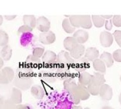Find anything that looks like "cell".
I'll return each mask as SVG.
<instances>
[{"label": "cell", "mask_w": 121, "mask_h": 109, "mask_svg": "<svg viewBox=\"0 0 121 109\" xmlns=\"http://www.w3.org/2000/svg\"><path fill=\"white\" fill-rule=\"evenodd\" d=\"M74 61L75 60L71 57L70 53L67 51H61L57 55L56 63L60 67L69 69L71 66L73 65Z\"/></svg>", "instance_id": "cell-1"}, {"label": "cell", "mask_w": 121, "mask_h": 109, "mask_svg": "<svg viewBox=\"0 0 121 109\" xmlns=\"http://www.w3.org/2000/svg\"><path fill=\"white\" fill-rule=\"evenodd\" d=\"M64 88L69 93L71 98L73 101V102L78 104L80 102V100L78 99L77 96V85L76 82L72 79H68L64 81Z\"/></svg>", "instance_id": "cell-2"}, {"label": "cell", "mask_w": 121, "mask_h": 109, "mask_svg": "<svg viewBox=\"0 0 121 109\" xmlns=\"http://www.w3.org/2000/svg\"><path fill=\"white\" fill-rule=\"evenodd\" d=\"M16 72L17 76L24 79H30L33 75L31 68L26 64L19 66L17 69Z\"/></svg>", "instance_id": "cell-3"}, {"label": "cell", "mask_w": 121, "mask_h": 109, "mask_svg": "<svg viewBox=\"0 0 121 109\" xmlns=\"http://www.w3.org/2000/svg\"><path fill=\"white\" fill-rule=\"evenodd\" d=\"M56 40L55 34L52 31H49L47 32H41L39 35V40L43 44L45 45L51 44Z\"/></svg>", "instance_id": "cell-4"}, {"label": "cell", "mask_w": 121, "mask_h": 109, "mask_svg": "<svg viewBox=\"0 0 121 109\" xmlns=\"http://www.w3.org/2000/svg\"><path fill=\"white\" fill-rule=\"evenodd\" d=\"M74 69L78 72H83L90 67V63L84 57L75 60L74 64L73 65Z\"/></svg>", "instance_id": "cell-5"}, {"label": "cell", "mask_w": 121, "mask_h": 109, "mask_svg": "<svg viewBox=\"0 0 121 109\" xmlns=\"http://www.w3.org/2000/svg\"><path fill=\"white\" fill-rule=\"evenodd\" d=\"M36 27L41 32L50 31L51 22L48 19L44 16H40L36 19Z\"/></svg>", "instance_id": "cell-6"}, {"label": "cell", "mask_w": 121, "mask_h": 109, "mask_svg": "<svg viewBox=\"0 0 121 109\" xmlns=\"http://www.w3.org/2000/svg\"><path fill=\"white\" fill-rule=\"evenodd\" d=\"M99 40L102 46L108 48L112 45L113 42V37L111 33L107 31H103L100 34Z\"/></svg>", "instance_id": "cell-7"}, {"label": "cell", "mask_w": 121, "mask_h": 109, "mask_svg": "<svg viewBox=\"0 0 121 109\" xmlns=\"http://www.w3.org/2000/svg\"><path fill=\"white\" fill-rule=\"evenodd\" d=\"M99 95L103 100H110L113 96L112 89L109 85L104 84L100 86Z\"/></svg>", "instance_id": "cell-8"}, {"label": "cell", "mask_w": 121, "mask_h": 109, "mask_svg": "<svg viewBox=\"0 0 121 109\" xmlns=\"http://www.w3.org/2000/svg\"><path fill=\"white\" fill-rule=\"evenodd\" d=\"M57 55L54 52L48 50L44 52L42 57L43 63L46 65H52L56 63Z\"/></svg>", "instance_id": "cell-9"}, {"label": "cell", "mask_w": 121, "mask_h": 109, "mask_svg": "<svg viewBox=\"0 0 121 109\" xmlns=\"http://www.w3.org/2000/svg\"><path fill=\"white\" fill-rule=\"evenodd\" d=\"M73 37L77 41L78 44H83L85 43L89 39V34L87 31L84 30L79 29L76 31Z\"/></svg>", "instance_id": "cell-10"}, {"label": "cell", "mask_w": 121, "mask_h": 109, "mask_svg": "<svg viewBox=\"0 0 121 109\" xmlns=\"http://www.w3.org/2000/svg\"><path fill=\"white\" fill-rule=\"evenodd\" d=\"M90 95L87 87L79 83L77 88V96L78 99L82 100H87L89 98Z\"/></svg>", "instance_id": "cell-11"}, {"label": "cell", "mask_w": 121, "mask_h": 109, "mask_svg": "<svg viewBox=\"0 0 121 109\" xmlns=\"http://www.w3.org/2000/svg\"><path fill=\"white\" fill-rule=\"evenodd\" d=\"M85 47L82 44H78L70 52V55L73 59L77 60L82 57L85 52Z\"/></svg>", "instance_id": "cell-12"}, {"label": "cell", "mask_w": 121, "mask_h": 109, "mask_svg": "<svg viewBox=\"0 0 121 109\" xmlns=\"http://www.w3.org/2000/svg\"><path fill=\"white\" fill-rule=\"evenodd\" d=\"M99 51L96 48L90 47L86 49L84 57L89 61L93 62L99 57Z\"/></svg>", "instance_id": "cell-13"}, {"label": "cell", "mask_w": 121, "mask_h": 109, "mask_svg": "<svg viewBox=\"0 0 121 109\" xmlns=\"http://www.w3.org/2000/svg\"><path fill=\"white\" fill-rule=\"evenodd\" d=\"M105 82V79L104 74L99 72H95L92 76L90 83L100 87L101 85L104 84Z\"/></svg>", "instance_id": "cell-14"}, {"label": "cell", "mask_w": 121, "mask_h": 109, "mask_svg": "<svg viewBox=\"0 0 121 109\" xmlns=\"http://www.w3.org/2000/svg\"><path fill=\"white\" fill-rule=\"evenodd\" d=\"M78 43L73 36H68L64 40L63 44L65 49L71 52L78 44Z\"/></svg>", "instance_id": "cell-15"}, {"label": "cell", "mask_w": 121, "mask_h": 109, "mask_svg": "<svg viewBox=\"0 0 121 109\" xmlns=\"http://www.w3.org/2000/svg\"><path fill=\"white\" fill-rule=\"evenodd\" d=\"M26 64L32 69L35 68L41 65L40 59L37 58L32 54L28 55L26 59Z\"/></svg>", "instance_id": "cell-16"}, {"label": "cell", "mask_w": 121, "mask_h": 109, "mask_svg": "<svg viewBox=\"0 0 121 109\" xmlns=\"http://www.w3.org/2000/svg\"><path fill=\"white\" fill-rule=\"evenodd\" d=\"M34 40V35L31 32L22 34L20 38V43L23 47H27L31 44Z\"/></svg>", "instance_id": "cell-17"}, {"label": "cell", "mask_w": 121, "mask_h": 109, "mask_svg": "<svg viewBox=\"0 0 121 109\" xmlns=\"http://www.w3.org/2000/svg\"><path fill=\"white\" fill-rule=\"evenodd\" d=\"M23 22L24 25H27L32 29L36 26V18L33 15H25L23 17Z\"/></svg>", "instance_id": "cell-18"}, {"label": "cell", "mask_w": 121, "mask_h": 109, "mask_svg": "<svg viewBox=\"0 0 121 109\" xmlns=\"http://www.w3.org/2000/svg\"><path fill=\"white\" fill-rule=\"evenodd\" d=\"M13 50L9 45H7L3 47L1 51V58L4 61H8L10 60L12 56Z\"/></svg>", "instance_id": "cell-19"}, {"label": "cell", "mask_w": 121, "mask_h": 109, "mask_svg": "<svg viewBox=\"0 0 121 109\" xmlns=\"http://www.w3.org/2000/svg\"><path fill=\"white\" fill-rule=\"evenodd\" d=\"M99 59L104 62L105 66H107L108 68L111 67L114 63V60L113 59L112 55L107 52H104L100 55Z\"/></svg>", "instance_id": "cell-20"}, {"label": "cell", "mask_w": 121, "mask_h": 109, "mask_svg": "<svg viewBox=\"0 0 121 109\" xmlns=\"http://www.w3.org/2000/svg\"><path fill=\"white\" fill-rule=\"evenodd\" d=\"M92 76V75L85 71L80 73L79 76V83L84 86L89 85L91 80Z\"/></svg>", "instance_id": "cell-21"}, {"label": "cell", "mask_w": 121, "mask_h": 109, "mask_svg": "<svg viewBox=\"0 0 121 109\" xmlns=\"http://www.w3.org/2000/svg\"><path fill=\"white\" fill-rule=\"evenodd\" d=\"M94 69L97 72L104 74L106 72V66L103 61L100 59H97L92 62Z\"/></svg>", "instance_id": "cell-22"}, {"label": "cell", "mask_w": 121, "mask_h": 109, "mask_svg": "<svg viewBox=\"0 0 121 109\" xmlns=\"http://www.w3.org/2000/svg\"><path fill=\"white\" fill-rule=\"evenodd\" d=\"M14 83L18 87H21L22 86L24 87H29L31 83V79H24L19 77L16 76L14 79Z\"/></svg>", "instance_id": "cell-23"}, {"label": "cell", "mask_w": 121, "mask_h": 109, "mask_svg": "<svg viewBox=\"0 0 121 109\" xmlns=\"http://www.w3.org/2000/svg\"><path fill=\"white\" fill-rule=\"evenodd\" d=\"M92 23L90 15H85L81 16V27L85 29H89L92 27Z\"/></svg>", "instance_id": "cell-24"}, {"label": "cell", "mask_w": 121, "mask_h": 109, "mask_svg": "<svg viewBox=\"0 0 121 109\" xmlns=\"http://www.w3.org/2000/svg\"><path fill=\"white\" fill-rule=\"evenodd\" d=\"M62 27L64 31L69 34L73 33L75 31L76 29L71 25L69 19L68 18H65L63 20Z\"/></svg>", "instance_id": "cell-25"}, {"label": "cell", "mask_w": 121, "mask_h": 109, "mask_svg": "<svg viewBox=\"0 0 121 109\" xmlns=\"http://www.w3.org/2000/svg\"><path fill=\"white\" fill-rule=\"evenodd\" d=\"M3 73L4 74L5 76L8 79L9 81L10 82L13 80L15 78V73L12 68L10 67H5L1 69Z\"/></svg>", "instance_id": "cell-26"}, {"label": "cell", "mask_w": 121, "mask_h": 109, "mask_svg": "<svg viewBox=\"0 0 121 109\" xmlns=\"http://www.w3.org/2000/svg\"><path fill=\"white\" fill-rule=\"evenodd\" d=\"M92 21L94 25L97 28L102 27L104 25L105 20L100 15H92Z\"/></svg>", "instance_id": "cell-27"}, {"label": "cell", "mask_w": 121, "mask_h": 109, "mask_svg": "<svg viewBox=\"0 0 121 109\" xmlns=\"http://www.w3.org/2000/svg\"><path fill=\"white\" fill-rule=\"evenodd\" d=\"M81 15H71L69 17V21L71 25L74 27H81Z\"/></svg>", "instance_id": "cell-28"}, {"label": "cell", "mask_w": 121, "mask_h": 109, "mask_svg": "<svg viewBox=\"0 0 121 109\" xmlns=\"http://www.w3.org/2000/svg\"><path fill=\"white\" fill-rule=\"evenodd\" d=\"M9 37L4 31L0 30V47H4L8 44Z\"/></svg>", "instance_id": "cell-29"}, {"label": "cell", "mask_w": 121, "mask_h": 109, "mask_svg": "<svg viewBox=\"0 0 121 109\" xmlns=\"http://www.w3.org/2000/svg\"><path fill=\"white\" fill-rule=\"evenodd\" d=\"M44 53V48L43 46H37L34 47L32 50V55L35 57L40 59Z\"/></svg>", "instance_id": "cell-30"}, {"label": "cell", "mask_w": 121, "mask_h": 109, "mask_svg": "<svg viewBox=\"0 0 121 109\" xmlns=\"http://www.w3.org/2000/svg\"><path fill=\"white\" fill-rule=\"evenodd\" d=\"M87 89L90 94L93 96H97L99 95L100 87L98 86L94 85L90 83L87 85Z\"/></svg>", "instance_id": "cell-31"}, {"label": "cell", "mask_w": 121, "mask_h": 109, "mask_svg": "<svg viewBox=\"0 0 121 109\" xmlns=\"http://www.w3.org/2000/svg\"><path fill=\"white\" fill-rule=\"evenodd\" d=\"M33 92L37 97H43L44 95V92L43 89L41 88L39 86H34L33 88Z\"/></svg>", "instance_id": "cell-32"}, {"label": "cell", "mask_w": 121, "mask_h": 109, "mask_svg": "<svg viewBox=\"0 0 121 109\" xmlns=\"http://www.w3.org/2000/svg\"><path fill=\"white\" fill-rule=\"evenodd\" d=\"M33 29L32 28L30 27L29 26L26 25H23L21 26L19 28H18V32L19 33H28V32H31Z\"/></svg>", "instance_id": "cell-33"}, {"label": "cell", "mask_w": 121, "mask_h": 109, "mask_svg": "<svg viewBox=\"0 0 121 109\" xmlns=\"http://www.w3.org/2000/svg\"><path fill=\"white\" fill-rule=\"evenodd\" d=\"M113 37H114L116 43L120 47H121V31L116 30L113 33Z\"/></svg>", "instance_id": "cell-34"}, {"label": "cell", "mask_w": 121, "mask_h": 109, "mask_svg": "<svg viewBox=\"0 0 121 109\" xmlns=\"http://www.w3.org/2000/svg\"><path fill=\"white\" fill-rule=\"evenodd\" d=\"M112 24L116 27H121V16L119 15H115L113 16L112 19Z\"/></svg>", "instance_id": "cell-35"}, {"label": "cell", "mask_w": 121, "mask_h": 109, "mask_svg": "<svg viewBox=\"0 0 121 109\" xmlns=\"http://www.w3.org/2000/svg\"><path fill=\"white\" fill-rule=\"evenodd\" d=\"M112 58L113 60L117 62H121V49H118L113 52Z\"/></svg>", "instance_id": "cell-36"}, {"label": "cell", "mask_w": 121, "mask_h": 109, "mask_svg": "<svg viewBox=\"0 0 121 109\" xmlns=\"http://www.w3.org/2000/svg\"><path fill=\"white\" fill-rule=\"evenodd\" d=\"M9 81L8 79L7 78V77L5 76V75L3 73L1 70H0V83L2 84H6L9 83Z\"/></svg>", "instance_id": "cell-37"}, {"label": "cell", "mask_w": 121, "mask_h": 109, "mask_svg": "<svg viewBox=\"0 0 121 109\" xmlns=\"http://www.w3.org/2000/svg\"><path fill=\"white\" fill-rule=\"evenodd\" d=\"M105 28L108 31H111L112 28V19L109 20H105Z\"/></svg>", "instance_id": "cell-38"}, {"label": "cell", "mask_w": 121, "mask_h": 109, "mask_svg": "<svg viewBox=\"0 0 121 109\" xmlns=\"http://www.w3.org/2000/svg\"><path fill=\"white\" fill-rule=\"evenodd\" d=\"M17 17L16 15H6L4 16L5 18L8 21H11L13 19H14L15 18H16Z\"/></svg>", "instance_id": "cell-39"}, {"label": "cell", "mask_w": 121, "mask_h": 109, "mask_svg": "<svg viewBox=\"0 0 121 109\" xmlns=\"http://www.w3.org/2000/svg\"><path fill=\"white\" fill-rule=\"evenodd\" d=\"M102 17H103L104 19H109L112 17V15H100Z\"/></svg>", "instance_id": "cell-40"}, {"label": "cell", "mask_w": 121, "mask_h": 109, "mask_svg": "<svg viewBox=\"0 0 121 109\" xmlns=\"http://www.w3.org/2000/svg\"><path fill=\"white\" fill-rule=\"evenodd\" d=\"M4 64V61L1 57H0V70L3 68Z\"/></svg>", "instance_id": "cell-41"}, {"label": "cell", "mask_w": 121, "mask_h": 109, "mask_svg": "<svg viewBox=\"0 0 121 109\" xmlns=\"http://www.w3.org/2000/svg\"><path fill=\"white\" fill-rule=\"evenodd\" d=\"M3 21H4V18H3V16L0 15V26H1L2 24H3Z\"/></svg>", "instance_id": "cell-42"}, {"label": "cell", "mask_w": 121, "mask_h": 109, "mask_svg": "<svg viewBox=\"0 0 121 109\" xmlns=\"http://www.w3.org/2000/svg\"><path fill=\"white\" fill-rule=\"evenodd\" d=\"M102 109H113L112 108L109 106H104L102 108Z\"/></svg>", "instance_id": "cell-43"}, {"label": "cell", "mask_w": 121, "mask_h": 109, "mask_svg": "<svg viewBox=\"0 0 121 109\" xmlns=\"http://www.w3.org/2000/svg\"><path fill=\"white\" fill-rule=\"evenodd\" d=\"M73 109H82V108L80 106H74L73 107Z\"/></svg>", "instance_id": "cell-44"}, {"label": "cell", "mask_w": 121, "mask_h": 109, "mask_svg": "<svg viewBox=\"0 0 121 109\" xmlns=\"http://www.w3.org/2000/svg\"><path fill=\"white\" fill-rule=\"evenodd\" d=\"M119 102H120V104L121 105V92L120 93V95H119Z\"/></svg>", "instance_id": "cell-45"}, {"label": "cell", "mask_w": 121, "mask_h": 109, "mask_svg": "<svg viewBox=\"0 0 121 109\" xmlns=\"http://www.w3.org/2000/svg\"><path fill=\"white\" fill-rule=\"evenodd\" d=\"M120 81H121V75L120 77Z\"/></svg>", "instance_id": "cell-46"}]
</instances>
